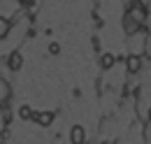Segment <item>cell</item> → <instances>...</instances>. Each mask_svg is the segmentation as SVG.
Wrapping results in <instances>:
<instances>
[{
    "label": "cell",
    "mask_w": 151,
    "mask_h": 144,
    "mask_svg": "<svg viewBox=\"0 0 151 144\" xmlns=\"http://www.w3.org/2000/svg\"><path fill=\"white\" fill-rule=\"evenodd\" d=\"M126 70H128V74H137V72L142 70V58L137 54H130L126 58Z\"/></svg>",
    "instance_id": "cell-1"
},
{
    "label": "cell",
    "mask_w": 151,
    "mask_h": 144,
    "mask_svg": "<svg viewBox=\"0 0 151 144\" xmlns=\"http://www.w3.org/2000/svg\"><path fill=\"white\" fill-rule=\"evenodd\" d=\"M33 121L42 128H49L54 123V112H35V116H33Z\"/></svg>",
    "instance_id": "cell-2"
},
{
    "label": "cell",
    "mask_w": 151,
    "mask_h": 144,
    "mask_svg": "<svg viewBox=\"0 0 151 144\" xmlns=\"http://www.w3.org/2000/svg\"><path fill=\"white\" fill-rule=\"evenodd\" d=\"M123 28H126V33H128V35H132V33H137V30H139V21L126 12V17H123Z\"/></svg>",
    "instance_id": "cell-3"
},
{
    "label": "cell",
    "mask_w": 151,
    "mask_h": 144,
    "mask_svg": "<svg viewBox=\"0 0 151 144\" xmlns=\"http://www.w3.org/2000/svg\"><path fill=\"white\" fill-rule=\"evenodd\" d=\"M9 95H12V89H9V84L0 77V107H5L7 102H9Z\"/></svg>",
    "instance_id": "cell-4"
},
{
    "label": "cell",
    "mask_w": 151,
    "mask_h": 144,
    "mask_svg": "<svg viewBox=\"0 0 151 144\" xmlns=\"http://www.w3.org/2000/svg\"><path fill=\"white\" fill-rule=\"evenodd\" d=\"M7 65H9V70H12V72L21 70V65H23V56H21L19 51H14V54L9 56V60H7Z\"/></svg>",
    "instance_id": "cell-5"
},
{
    "label": "cell",
    "mask_w": 151,
    "mask_h": 144,
    "mask_svg": "<svg viewBox=\"0 0 151 144\" xmlns=\"http://www.w3.org/2000/svg\"><path fill=\"white\" fill-rule=\"evenodd\" d=\"M114 63H116V56L114 54H102L100 56V68H102V70H112Z\"/></svg>",
    "instance_id": "cell-6"
},
{
    "label": "cell",
    "mask_w": 151,
    "mask_h": 144,
    "mask_svg": "<svg viewBox=\"0 0 151 144\" xmlns=\"http://www.w3.org/2000/svg\"><path fill=\"white\" fill-rule=\"evenodd\" d=\"M70 142H75V144H81V142H84V128H81V126H75V128H72V132H70Z\"/></svg>",
    "instance_id": "cell-7"
},
{
    "label": "cell",
    "mask_w": 151,
    "mask_h": 144,
    "mask_svg": "<svg viewBox=\"0 0 151 144\" xmlns=\"http://www.w3.org/2000/svg\"><path fill=\"white\" fill-rule=\"evenodd\" d=\"M19 116L23 119V121H33V116H35V112L28 107V105H21L19 107Z\"/></svg>",
    "instance_id": "cell-8"
},
{
    "label": "cell",
    "mask_w": 151,
    "mask_h": 144,
    "mask_svg": "<svg viewBox=\"0 0 151 144\" xmlns=\"http://www.w3.org/2000/svg\"><path fill=\"white\" fill-rule=\"evenodd\" d=\"M9 28H12V23H9V21H7L5 17H0V40L9 35Z\"/></svg>",
    "instance_id": "cell-9"
},
{
    "label": "cell",
    "mask_w": 151,
    "mask_h": 144,
    "mask_svg": "<svg viewBox=\"0 0 151 144\" xmlns=\"http://www.w3.org/2000/svg\"><path fill=\"white\" fill-rule=\"evenodd\" d=\"M49 54H60V44H58V42H51V44H49Z\"/></svg>",
    "instance_id": "cell-10"
},
{
    "label": "cell",
    "mask_w": 151,
    "mask_h": 144,
    "mask_svg": "<svg viewBox=\"0 0 151 144\" xmlns=\"http://www.w3.org/2000/svg\"><path fill=\"white\" fill-rule=\"evenodd\" d=\"M147 121L151 123V107H149V112H147Z\"/></svg>",
    "instance_id": "cell-11"
},
{
    "label": "cell",
    "mask_w": 151,
    "mask_h": 144,
    "mask_svg": "<svg viewBox=\"0 0 151 144\" xmlns=\"http://www.w3.org/2000/svg\"><path fill=\"white\" fill-rule=\"evenodd\" d=\"M23 2H26V0H23Z\"/></svg>",
    "instance_id": "cell-12"
}]
</instances>
